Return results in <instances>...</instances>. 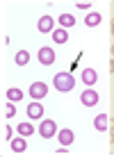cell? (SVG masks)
I'll return each instance as SVG.
<instances>
[{
    "instance_id": "5bb4252c",
    "label": "cell",
    "mask_w": 114,
    "mask_h": 157,
    "mask_svg": "<svg viewBox=\"0 0 114 157\" xmlns=\"http://www.w3.org/2000/svg\"><path fill=\"white\" fill-rule=\"evenodd\" d=\"M7 98L12 102H18V100H23V91L21 89H7Z\"/></svg>"
},
{
    "instance_id": "9c48e42d",
    "label": "cell",
    "mask_w": 114,
    "mask_h": 157,
    "mask_svg": "<svg viewBox=\"0 0 114 157\" xmlns=\"http://www.w3.org/2000/svg\"><path fill=\"white\" fill-rule=\"evenodd\" d=\"M94 128L98 130V132H105L107 128H110V118H107V114H98L94 118Z\"/></svg>"
},
{
    "instance_id": "3957f363",
    "label": "cell",
    "mask_w": 114,
    "mask_h": 157,
    "mask_svg": "<svg viewBox=\"0 0 114 157\" xmlns=\"http://www.w3.org/2000/svg\"><path fill=\"white\" fill-rule=\"evenodd\" d=\"M39 62L43 64V66H50L53 62H55V50L48 46H41L39 48Z\"/></svg>"
},
{
    "instance_id": "30bf717a",
    "label": "cell",
    "mask_w": 114,
    "mask_h": 157,
    "mask_svg": "<svg viewBox=\"0 0 114 157\" xmlns=\"http://www.w3.org/2000/svg\"><path fill=\"white\" fill-rule=\"evenodd\" d=\"M53 23H55V21H53V16H41L37 28H39V32L46 34V32H53Z\"/></svg>"
},
{
    "instance_id": "277c9868",
    "label": "cell",
    "mask_w": 114,
    "mask_h": 157,
    "mask_svg": "<svg viewBox=\"0 0 114 157\" xmlns=\"http://www.w3.org/2000/svg\"><path fill=\"white\" fill-rule=\"evenodd\" d=\"M80 100H82L85 107H96V102H98V94H96L94 89H85L82 96H80Z\"/></svg>"
},
{
    "instance_id": "6da1fadb",
    "label": "cell",
    "mask_w": 114,
    "mask_h": 157,
    "mask_svg": "<svg viewBox=\"0 0 114 157\" xmlns=\"http://www.w3.org/2000/svg\"><path fill=\"white\" fill-rule=\"evenodd\" d=\"M53 84H55L57 91H62V94H66V91H71L75 86V78L71 73H57L55 78H53Z\"/></svg>"
},
{
    "instance_id": "9a60e30c",
    "label": "cell",
    "mask_w": 114,
    "mask_h": 157,
    "mask_svg": "<svg viewBox=\"0 0 114 157\" xmlns=\"http://www.w3.org/2000/svg\"><path fill=\"white\" fill-rule=\"evenodd\" d=\"M85 23L89 25V28H96V25L100 23V14H87V18H85Z\"/></svg>"
},
{
    "instance_id": "ac0fdd59",
    "label": "cell",
    "mask_w": 114,
    "mask_h": 157,
    "mask_svg": "<svg viewBox=\"0 0 114 157\" xmlns=\"http://www.w3.org/2000/svg\"><path fill=\"white\" fill-rule=\"evenodd\" d=\"M14 114H16V107H14V102L9 100L7 105H5V116H7V118H12Z\"/></svg>"
},
{
    "instance_id": "d6986e66",
    "label": "cell",
    "mask_w": 114,
    "mask_h": 157,
    "mask_svg": "<svg viewBox=\"0 0 114 157\" xmlns=\"http://www.w3.org/2000/svg\"><path fill=\"white\" fill-rule=\"evenodd\" d=\"M5 139H9V141H12V128H5Z\"/></svg>"
},
{
    "instance_id": "7c38bea8",
    "label": "cell",
    "mask_w": 114,
    "mask_h": 157,
    "mask_svg": "<svg viewBox=\"0 0 114 157\" xmlns=\"http://www.w3.org/2000/svg\"><path fill=\"white\" fill-rule=\"evenodd\" d=\"M53 41L55 43H66L69 41V32L66 30H53Z\"/></svg>"
},
{
    "instance_id": "7a4b0ae2",
    "label": "cell",
    "mask_w": 114,
    "mask_h": 157,
    "mask_svg": "<svg viewBox=\"0 0 114 157\" xmlns=\"http://www.w3.org/2000/svg\"><path fill=\"white\" fill-rule=\"evenodd\" d=\"M39 134H41L43 139L55 137V134H57V123L53 121V118H46V121H41V125H39Z\"/></svg>"
},
{
    "instance_id": "e0dca14e",
    "label": "cell",
    "mask_w": 114,
    "mask_h": 157,
    "mask_svg": "<svg viewBox=\"0 0 114 157\" xmlns=\"http://www.w3.org/2000/svg\"><path fill=\"white\" fill-rule=\"evenodd\" d=\"M18 132L23 134V137H28V134L34 132V125H32V123H21V125H18Z\"/></svg>"
},
{
    "instance_id": "ba28073f",
    "label": "cell",
    "mask_w": 114,
    "mask_h": 157,
    "mask_svg": "<svg viewBox=\"0 0 114 157\" xmlns=\"http://www.w3.org/2000/svg\"><path fill=\"white\" fill-rule=\"evenodd\" d=\"M80 80H82V82H85L87 86H91V84L96 82V80H98V75H96L94 68H85V71L80 73Z\"/></svg>"
},
{
    "instance_id": "7402d4cb",
    "label": "cell",
    "mask_w": 114,
    "mask_h": 157,
    "mask_svg": "<svg viewBox=\"0 0 114 157\" xmlns=\"http://www.w3.org/2000/svg\"><path fill=\"white\" fill-rule=\"evenodd\" d=\"M110 25H112V34H114V18H112V23H110Z\"/></svg>"
},
{
    "instance_id": "ffe728a7",
    "label": "cell",
    "mask_w": 114,
    "mask_h": 157,
    "mask_svg": "<svg viewBox=\"0 0 114 157\" xmlns=\"http://www.w3.org/2000/svg\"><path fill=\"white\" fill-rule=\"evenodd\" d=\"M75 7H78V9H87V7H91V5H89V2H78Z\"/></svg>"
},
{
    "instance_id": "44dd1931",
    "label": "cell",
    "mask_w": 114,
    "mask_h": 157,
    "mask_svg": "<svg viewBox=\"0 0 114 157\" xmlns=\"http://www.w3.org/2000/svg\"><path fill=\"white\" fill-rule=\"evenodd\" d=\"M110 73H114V59L110 62Z\"/></svg>"
},
{
    "instance_id": "5b68a950",
    "label": "cell",
    "mask_w": 114,
    "mask_h": 157,
    "mask_svg": "<svg viewBox=\"0 0 114 157\" xmlns=\"http://www.w3.org/2000/svg\"><path fill=\"white\" fill-rule=\"evenodd\" d=\"M46 94H48V86L43 84V82H32V84H30V96H32L34 100L43 98Z\"/></svg>"
},
{
    "instance_id": "603a6c76",
    "label": "cell",
    "mask_w": 114,
    "mask_h": 157,
    "mask_svg": "<svg viewBox=\"0 0 114 157\" xmlns=\"http://www.w3.org/2000/svg\"><path fill=\"white\" fill-rule=\"evenodd\" d=\"M110 50H112V57H114V43H112V48H110Z\"/></svg>"
},
{
    "instance_id": "4fadbf2b",
    "label": "cell",
    "mask_w": 114,
    "mask_h": 157,
    "mask_svg": "<svg viewBox=\"0 0 114 157\" xmlns=\"http://www.w3.org/2000/svg\"><path fill=\"white\" fill-rule=\"evenodd\" d=\"M59 25H62V28H73L75 18H73L71 14H62V16H59Z\"/></svg>"
},
{
    "instance_id": "52a82bcc",
    "label": "cell",
    "mask_w": 114,
    "mask_h": 157,
    "mask_svg": "<svg viewBox=\"0 0 114 157\" xmlns=\"http://www.w3.org/2000/svg\"><path fill=\"white\" fill-rule=\"evenodd\" d=\"M57 137H59V144H62V146H71V144L75 141V134H73L69 128L59 130V134H57Z\"/></svg>"
},
{
    "instance_id": "8992f818",
    "label": "cell",
    "mask_w": 114,
    "mask_h": 157,
    "mask_svg": "<svg viewBox=\"0 0 114 157\" xmlns=\"http://www.w3.org/2000/svg\"><path fill=\"white\" fill-rule=\"evenodd\" d=\"M28 116L32 118V121H37V118L43 116V107H41L39 100H34V102H30V105H28Z\"/></svg>"
},
{
    "instance_id": "2e32d148",
    "label": "cell",
    "mask_w": 114,
    "mask_h": 157,
    "mask_svg": "<svg viewBox=\"0 0 114 157\" xmlns=\"http://www.w3.org/2000/svg\"><path fill=\"white\" fill-rule=\"evenodd\" d=\"M28 59H30V52H28V50L16 52V64H18V66H25V64H28Z\"/></svg>"
},
{
    "instance_id": "8fae6325",
    "label": "cell",
    "mask_w": 114,
    "mask_h": 157,
    "mask_svg": "<svg viewBox=\"0 0 114 157\" xmlns=\"http://www.w3.org/2000/svg\"><path fill=\"white\" fill-rule=\"evenodd\" d=\"M12 150L14 153H25V148H28V141H25V137H21V139H12Z\"/></svg>"
}]
</instances>
